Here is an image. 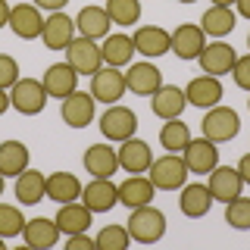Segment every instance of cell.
Segmentation results:
<instances>
[{"mask_svg": "<svg viewBox=\"0 0 250 250\" xmlns=\"http://www.w3.org/2000/svg\"><path fill=\"white\" fill-rule=\"evenodd\" d=\"M125 229H128L131 241H138V244H156V241H163V234H166V216H163V209H156L153 203H144V207L131 209Z\"/></svg>", "mask_w": 250, "mask_h": 250, "instance_id": "1", "label": "cell"}, {"mask_svg": "<svg viewBox=\"0 0 250 250\" xmlns=\"http://www.w3.org/2000/svg\"><path fill=\"white\" fill-rule=\"evenodd\" d=\"M200 131H203V138H209L213 144H229V141H234L238 131H241L238 109H231L225 104L209 106L207 116H203V122H200Z\"/></svg>", "mask_w": 250, "mask_h": 250, "instance_id": "2", "label": "cell"}, {"mask_svg": "<svg viewBox=\"0 0 250 250\" xmlns=\"http://www.w3.org/2000/svg\"><path fill=\"white\" fill-rule=\"evenodd\" d=\"M150 182L156 185V191H178V188L188 185V166L182 160V153H166L160 156V160L150 163Z\"/></svg>", "mask_w": 250, "mask_h": 250, "instance_id": "3", "label": "cell"}, {"mask_svg": "<svg viewBox=\"0 0 250 250\" xmlns=\"http://www.w3.org/2000/svg\"><path fill=\"white\" fill-rule=\"evenodd\" d=\"M47 91H44V82H38V78H19V82L10 88V104L16 113L22 116H38L44 113L47 106Z\"/></svg>", "mask_w": 250, "mask_h": 250, "instance_id": "4", "label": "cell"}, {"mask_svg": "<svg viewBox=\"0 0 250 250\" xmlns=\"http://www.w3.org/2000/svg\"><path fill=\"white\" fill-rule=\"evenodd\" d=\"M135 131H138V116H135V109H128V106L109 104V109L100 116V135L106 141H119L122 144V141L135 138Z\"/></svg>", "mask_w": 250, "mask_h": 250, "instance_id": "5", "label": "cell"}, {"mask_svg": "<svg viewBox=\"0 0 250 250\" xmlns=\"http://www.w3.org/2000/svg\"><path fill=\"white\" fill-rule=\"evenodd\" d=\"M62 53H66V62L78 75H94L100 66H104V50H100V44L91 41V38H82V35H78Z\"/></svg>", "mask_w": 250, "mask_h": 250, "instance_id": "6", "label": "cell"}, {"mask_svg": "<svg viewBox=\"0 0 250 250\" xmlns=\"http://www.w3.org/2000/svg\"><path fill=\"white\" fill-rule=\"evenodd\" d=\"M182 160L191 175H209L219 166V144H213L209 138H191L182 150Z\"/></svg>", "mask_w": 250, "mask_h": 250, "instance_id": "7", "label": "cell"}, {"mask_svg": "<svg viewBox=\"0 0 250 250\" xmlns=\"http://www.w3.org/2000/svg\"><path fill=\"white\" fill-rule=\"evenodd\" d=\"M60 116L69 128H88L97 116V100L91 97V91H72L69 97H62Z\"/></svg>", "mask_w": 250, "mask_h": 250, "instance_id": "8", "label": "cell"}, {"mask_svg": "<svg viewBox=\"0 0 250 250\" xmlns=\"http://www.w3.org/2000/svg\"><path fill=\"white\" fill-rule=\"evenodd\" d=\"M207 188H209V194H213V200L229 203V200L244 194V178H241L238 166H216L207 175Z\"/></svg>", "mask_w": 250, "mask_h": 250, "instance_id": "9", "label": "cell"}, {"mask_svg": "<svg viewBox=\"0 0 250 250\" xmlns=\"http://www.w3.org/2000/svg\"><path fill=\"white\" fill-rule=\"evenodd\" d=\"M160 88H163V72L150 60L131 62L128 66V72H125V91L138 94V97H153Z\"/></svg>", "mask_w": 250, "mask_h": 250, "instance_id": "10", "label": "cell"}, {"mask_svg": "<svg viewBox=\"0 0 250 250\" xmlns=\"http://www.w3.org/2000/svg\"><path fill=\"white\" fill-rule=\"evenodd\" d=\"M125 94V75L116 66H100L91 75V97L100 104H116Z\"/></svg>", "mask_w": 250, "mask_h": 250, "instance_id": "11", "label": "cell"}, {"mask_svg": "<svg viewBox=\"0 0 250 250\" xmlns=\"http://www.w3.org/2000/svg\"><path fill=\"white\" fill-rule=\"evenodd\" d=\"M203 47H207V31L197 22H185V25H178L172 31V53L178 60H185V62L197 60Z\"/></svg>", "mask_w": 250, "mask_h": 250, "instance_id": "12", "label": "cell"}, {"mask_svg": "<svg viewBox=\"0 0 250 250\" xmlns=\"http://www.w3.org/2000/svg\"><path fill=\"white\" fill-rule=\"evenodd\" d=\"M82 203L91 213H109L119 203V185L113 178H94L82 188Z\"/></svg>", "mask_w": 250, "mask_h": 250, "instance_id": "13", "label": "cell"}, {"mask_svg": "<svg viewBox=\"0 0 250 250\" xmlns=\"http://www.w3.org/2000/svg\"><path fill=\"white\" fill-rule=\"evenodd\" d=\"M131 41H135V50L141 57L156 60V57H163V53L172 50V31H166L163 25H141L135 35H131Z\"/></svg>", "mask_w": 250, "mask_h": 250, "instance_id": "14", "label": "cell"}, {"mask_svg": "<svg viewBox=\"0 0 250 250\" xmlns=\"http://www.w3.org/2000/svg\"><path fill=\"white\" fill-rule=\"evenodd\" d=\"M41 41L47 44V50H66L69 44L75 41V19L66 13H50L44 19V31H41Z\"/></svg>", "mask_w": 250, "mask_h": 250, "instance_id": "15", "label": "cell"}, {"mask_svg": "<svg viewBox=\"0 0 250 250\" xmlns=\"http://www.w3.org/2000/svg\"><path fill=\"white\" fill-rule=\"evenodd\" d=\"M116 153H119V169H125L128 175H144V172L150 169V163H153L150 144L141 141V138L122 141V144L116 147Z\"/></svg>", "mask_w": 250, "mask_h": 250, "instance_id": "16", "label": "cell"}, {"mask_svg": "<svg viewBox=\"0 0 250 250\" xmlns=\"http://www.w3.org/2000/svg\"><path fill=\"white\" fill-rule=\"evenodd\" d=\"M10 28L16 38H22V41H35V38H41L44 31V16L38 10L35 3H16L10 10Z\"/></svg>", "mask_w": 250, "mask_h": 250, "instance_id": "17", "label": "cell"}, {"mask_svg": "<svg viewBox=\"0 0 250 250\" xmlns=\"http://www.w3.org/2000/svg\"><path fill=\"white\" fill-rule=\"evenodd\" d=\"M185 97H188V104H191V106L209 109V106L222 104V82H219L216 75H207V72H203V75H197V78H191V82H188Z\"/></svg>", "mask_w": 250, "mask_h": 250, "instance_id": "18", "label": "cell"}, {"mask_svg": "<svg viewBox=\"0 0 250 250\" xmlns=\"http://www.w3.org/2000/svg\"><path fill=\"white\" fill-rule=\"evenodd\" d=\"M200 69L207 75H231V66H234V60H238V53H234V47L231 44H225V41H213V44H207L200 50Z\"/></svg>", "mask_w": 250, "mask_h": 250, "instance_id": "19", "label": "cell"}, {"mask_svg": "<svg viewBox=\"0 0 250 250\" xmlns=\"http://www.w3.org/2000/svg\"><path fill=\"white\" fill-rule=\"evenodd\" d=\"M44 91H47V97H69L72 91H78V72L69 62H53V66H47L44 69Z\"/></svg>", "mask_w": 250, "mask_h": 250, "instance_id": "20", "label": "cell"}, {"mask_svg": "<svg viewBox=\"0 0 250 250\" xmlns=\"http://www.w3.org/2000/svg\"><path fill=\"white\" fill-rule=\"evenodd\" d=\"M84 169H88V175L94 178H113L116 172H119V153H116V147H109L106 141L104 144H91L88 150H84Z\"/></svg>", "mask_w": 250, "mask_h": 250, "instance_id": "21", "label": "cell"}, {"mask_svg": "<svg viewBox=\"0 0 250 250\" xmlns=\"http://www.w3.org/2000/svg\"><path fill=\"white\" fill-rule=\"evenodd\" d=\"M109 28H113V19H109L106 6H82L75 16V31L82 38L100 41V38L109 35Z\"/></svg>", "mask_w": 250, "mask_h": 250, "instance_id": "22", "label": "cell"}, {"mask_svg": "<svg viewBox=\"0 0 250 250\" xmlns=\"http://www.w3.org/2000/svg\"><path fill=\"white\" fill-rule=\"evenodd\" d=\"M188 106V97H185V88H178V84H163L160 91L150 97V109L156 119H178V116L185 113Z\"/></svg>", "mask_w": 250, "mask_h": 250, "instance_id": "23", "label": "cell"}, {"mask_svg": "<svg viewBox=\"0 0 250 250\" xmlns=\"http://www.w3.org/2000/svg\"><path fill=\"white\" fill-rule=\"evenodd\" d=\"M60 225L57 219H47V216H38V219H28L25 229H22V241L35 250H50L53 244L60 241Z\"/></svg>", "mask_w": 250, "mask_h": 250, "instance_id": "24", "label": "cell"}, {"mask_svg": "<svg viewBox=\"0 0 250 250\" xmlns=\"http://www.w3.org/2000/svg\"><path fill=\"white\" fill-rule=\"evenodd\" d=\"M16 200L22 203V207H35V203H41L47 197V175L38 169H25L22 175H16Z\"/></svg>", "mask_w": 250, "mask_h": 250, "instance_id": "25", "label": "cell"}, {"mask_svg": "<svg viewBox=\"0 0 250 250\" xmlns=\"http://www.w3.org/2000/svg\"><path fill=\"white\" fill-rule=\"evenodd\" d=\"M153 197H156V185L147 175H128L119 185V203L128 207V209L144 207V203H150Z\"/></svg>", "mask_w": 250, "mask_h": 250, "instance_id": "26", "label": "cell"}, {"mask_svg": "<svg viewBox=\"0 0 250 250\" xmlns=\"http://www.w3.org/2000/svg\"><path fill=\"white\" fill-rule=\"evenodd\" d=\"M100 50H104V66H131V57H135V41H131V35H125V31H119V35H106L104 44H100Z\"/></svg>", "mask_w": 250, "mask_h": 250, "instance_id": "27", "label": "cell"}, {"mask_svg": "<svg viewBox=\"0 0 250 250\" xmlns=\"http://www.w3.org/2000/svg\"><path fill=\"white\" fill-rule=\"evenodd\" d=\"M213 194H209V188L203 182H194V185H185L182 188V200H178V207H182V213L188 219H203L209 213V207H213Z\"/></svg>", "mask_w": 250, "mask_h": 250, "instance_id": "28", "label": "cell"}, {"mask_svg": "<svg viewBox=\"0 0 250 250\" xmlns=\"http://www.w3.org/2000/svg\"><path fill=\"white\" fill-rule=\"evenodd\" d=\"M60 225L62 234H78V231H88L91 229V219L94 213L84 207L82 200H72V203H60V213L53 216Z\"/></svg>", "mask_w": 250, "mask_h": 250, "instance_id": "29", "label": "cell"}, {"mask_svg": "<svg viewBox=\"0 0 250 250\" xmlns=\"http://www.w3.org/2000/svg\"><path fill=\"white\" fill-rule=\"evenodd\" d=\"M82 182L72 175V172H53L47 175V197L53 203H72V200H82Z\"/></svg>", "mask_w": 250, "mask_h": 250, "instance_id": "30", "label": "cell"}, {"mask_svg": "<svg viewBox=\"0 0 250 250\" xmlns=\"http://www.w3.org/2000/svg\"><path fill=\"white\" fill-rule=\"evenodd\" d=\"M28 147L22 144V141H3L0 144V175H22V172L28 169Z\"/></svg>", "mask_w": 250, "mask_h": 250, "instance_id": "31", "label": "cell"}, {"mask_svg": "<svg viewBox=\"0 0 250 250\" xmlns=\"http://www.w3.org/2000/svg\"><path fill=\"white\" fill-rule=\"evenodd\" d=\"M234 22H238V13H234L231 6H209L200 19V28L213 38H225V35L234 31Z\"/></svg>", "mask_w": 250, "mask_h": 250, "instance_id": "32", "label": "cell"}, {"mask_svg": "<svg viewBox=\"0 0 250 250\" xmlns=\"http://www.w3.org/2000/svg\"><path fill=\"white\" fill-rule=\"evenodd\" d=\"M188 141H191V125L182 122V116H178V119H166V122H163V128H160V144H163V150L182 153L185 147H188Z\"/></svg>", "mask_w": 250, "mask_h": 250, "instance_id": "33", "label": "cell"}, {"mask_svg": "<svg viewBox=\"0 0 250 250\" xmlns=\"http://www.w3.org/2000/svg\"><path fill=\"white\" fill-rule=\"evenodd\" d=\"M106 13L109 19H113V25H138L141 22V0H106Z\"/></svg>", "mask_w": 250, "mask_h": 250, "instance_id": "34", "label": "cell"}, {"mask_svg": "<svg viewBox=\"0 0 250 250\" xmlns=\"http://www.w3.org/2000/svg\"><path fill=\"white\" fill-rule=\"evenodd\" d=\"M94 241H97V250H128L131 234L125 225H104Z\"/></svg>", "mask_w": 250, "mask_h": 250, "instance_id": "35", "label": "cell"}, {"mask_svg": "<svg viewBox=\"0 0 250 250\" xmlns=\"http://www.w3.org/2000/svg\"><path fill=\"white\" fill-rule=\"evenodd\" d=\"M225 222L238 231H250V197H234L225 203Z\"/></svg>", "mask_w": 250, "mask_h": 250, "instance_id": "36", "label": "cell"}, {"mask_svg": "<svg viewBox=\"0 0 250 250\" xmlns=\"http://www.w3.org/2000/svg\"><path fill=\"white\" fill-rule=\"evenodd\" d=\"M25 229V216L13 203H0V238H16Z\"/></svg>", "mask_w": 250, "mask_h": 250, "instance_id": "37", "label": "cell"}, {"mask_svg": "<svg viewBox=\"0 0 250 250\" xmlns=\"http://www.w3.org/2000/svg\"><path fill=\"white\" fill-rule=\"evenodd\" d=\"M16 82H19V62L10 53H0V88L10 91Z\"/></svg>", "mask_w": 250, "mask_h": 250, "instance_id": "38", "label": "cell"}, {"mask_svg": "<svg viewBox=\"0 0 250 250\" xmlns=\"http://www.w3.org/2000/svg\"><path fill=\"white\" fill-rule=\"evenodd\" d=\"M231 78H234V84H238L241 91H247V94H250V53H244V57L234 60V66H231Z\"/></svg>", "mask_w": 250, "mask_h": 250, "instance_id": "39", "label": "cell"}, {"mask_svg": "<svg viewBox=\"0 0 250 250\" xmlns=\"http://www.w3.org/2000/svg\"><path fill=\"white\" fill-rule=\"evenodd\" d=\"M66 247L69 250H94L97 241L88 238V231H78V234H66Z\"/></svg>", "mask_w": 250, "mask_h": 250, "instance_id": "40", "label": "cell"}, {"mask_svg": "<svg viewBox=\"0 0 250 250\" xmlns=\"http://www.w3.org/2000/svg\"><path fill=\"white\" fill-rule=\"evenodd\" d=\"M66 3H69V0H35L38 10H47V13H60Z\"/></svg>", "mask_w": 250, "mask_h": 250, "instance_id": "41", "label": "cell"}, {"mask_svg": "<svg viewBox=\"0 0 250 250\" xmlns=\"http://www.w3.org/2000/svg\"><path fill=\"white\" fill-rule=\"evenodd\" d=\"M238 172H241V178H244V185H250V153L241 156V163H238Z\"/></svg>", "mask_w": 250, "mask_h": 250, "instance_id": "42", "label": "cell"}, {"mask_svg": "<svg viewBox=\"0 0 250 250\" xmlns=\"http://www.w3.org/2000/svg\"><path fill=\"white\" fill-rule=\"evenodd\" d=\"M10 10H13V6H10V0H0V28H3V25H10Z\"/></svg>", "mask_w": 250, "mask_h": 250, "instance_id": "43", "label": "cell"}, {"mask_svg": "<svg viewBox=\"0 0 250 250\" xmlns=\"http://www.w3.org/2000/svg\"><path fill=\"white\" fill-rule=\"evenodd\" d=\"M234 13L244 16V19H250V0H234Z\"/></svg>", "mask_w": 250, "mask_h": 250, "instance_id": "44", "label": "cell"}, {"mask_svg": "<svg viewBox=\"0 0 250 250\" xmlns=\"http://www.w3.org/2000/svg\"><path fill=\"white\" fill-rule=\"evenodd\" d=\"M10 106H13V104H10V91H3V88H0V116H3Z\"/></svg>", "mask_w": 250, "mask_h": 250, "instance_id": "45", "label": "cell"}, {"mask_svg": "<svg viewBox=\"0 0 250 250\" xmlns=\"http://www.w3.org/2000/svg\"><path fill=\"white\" fill-rule=\"evenodd\" d=\"M213 6H234V0H213Z\"/></svg>", "mask_w": 250, "mask_h": 250, "instance_id": "46", "label": "cell"}, {"mask_svg": "<svg viewBox=\"0 0 250 250\" xmlns=\"http://www.w3.org/2000/svg\"><path fill=\"white\" fill-rule=\"evenodd\" d=\"M3 188H6V182H3V175H0V194H3Z\"/></svg>", "mask_w": 250, "mask_h": 250, "instance_id": "47", "label": "cell"}, {"mask_svg": "<svg viewBox=\"0 0 250 250\" xmlns=\"http://www.w3.org/2000/svg\"><path fill=\"white\" fill-rule=\"evenodd\" d=\"M178 3H194V0H178Z\"/></svg>", "mask_w": 250, "mask_h": 250, "instance_id": "48", "label": "cell"}, {"mask_svg": "<svg viewBox=\"0 0 250 250\" xmlns=\"http://www.w3.org/2000/svg\"><path fill=\"white\" fill-rule=\"evenodd\" d=\"M3 241H6V238H0V250H3Z\"/></svg>", "mask_w": 250, "mask_h": 250, "instance_id": "49", "label": "cell"}, {"mask_svg": "<svg viewBox=\"0 0 250 250\" xmlns=\"http://www.w3.org/2000/svg\"><path fill=\"white\" fill-rule=\"evenodd\" d=\"M247 47H250V35H247Z\"/></svg>", "mask_w": 250, "mask_h": 250, "instance_id": "50", "label": "cell"}, {"mask_svg": "<svg viewBox=\"0 0 250 250\" xmlns=\"http://www.w3.org/2000/svg\"><path fill=\"white\" fill-rule=\"evenodd\" d=\"M247 106H250V100H247Z\"/></svg>", "mask_w": 250, "mask_h": 250, "instance_id": "51", "label": "cell"}]
</instances>
